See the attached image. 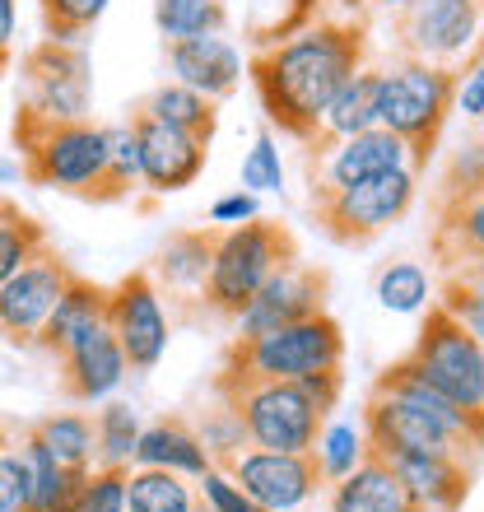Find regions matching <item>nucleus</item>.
<instances>
[{
	"instance_id": "nucleus-5",
	"label": "nucleus",
	"mask_w": 484,
	"mask_h": 512,
	"mask_svg": "<svg viewBox=\"0 0 484 512\" xmlns=\"http://www.w3.org/2000/svg\"><path fill=\"white\" fill-rule=\"evenodd\" d=\"M294 256V238H289L284 224L252 219V224H238V229H219L215 243H210V275H205L201 289L205 308L238 317L242 303Z\"/></svg>"
},
{
	"instance_id": "nucleus-50",
	"label": "nucleus",
	"mask_w": 484,
	"mask_h": 512,
	"mask_svg": "<svg viewBox=\"0 0 484 512\" xmlns=\"http://www.w3.org/2000/svg\"><path fill=\"white\" fill-rule=\"evenodd\" d=\"M191 512H210V508H205V503H196V508H191Z\"/></svg>"
},
{
	"instance_id": "nucleus-30",
	"label": "nucleus",
	"mask_w": 484,
	"mask_h": 512,
	"mask_svg": "<svg viewBox=\"0 0 484 512\" xmlns=\"http://www.w3.org/2000/svg\"><path fill=\"white\" fill-rule=\"evenodd\" d=\"M24 461H28V512H61V503L70 499V489L89 475V471L61 466L33 433L24 438Z\"/></svg>"
},
{
	"instance_id": "nucleus-13",
	"label": "nucleus",
	"mask_w": 484,
	"mask_h": 512,
	"mask_svg": "<svg viewBox=\"0 0 484 512\" xmlns=\"http://www.w3.org/2000/svg\"><path fill=\"white\" fill-rule=\"evenodd\" d=\"M312 312H326V275L303 266L294 256L242 303L233 322H238V340H247V336H266L275 326L303 322Z\"/></svg>"
},
{
	"instance_id": "nucleus-38",
	"label": "nucleus",
	"mask_w": 484,
	"mask_h": 512,
	"mask_svg": "<svg viewBox=\"0 0 484 512\" xmlns=\"http://www.w3.org/2000/svg\"><path fill=\"white\" fill-rule=\"evenodd\" d=\"M61 512H126V471L94 466L80 485L70 489V499L61 503Z\"/></svg>"
},
{
	"instance_id": "nucleus-42",
	"label": "nucleus",
	"mask_w": 484,
	"mask_h": 512,
	"mask_svg": "<svg viewBox=\"0 0 484 512\" xmlns=\"http://www.w3.org/2000/svg\"><path fill=\"white\" fill-rule=\"evenodd\" d=\"M196 499H201L210 512H266L256 499H247V494L233 485V475L219 471V466H210V471L196 480Z\"/></svg>"
},
{
	"instance_id": "nucleus-40",
	"label": "nucleus",
	"mask_w": 484,
	"mask_h": 512,
	"mask_svg": "<svg viewBox=\"0 0 484 512\" xmlns=\"http://www.w3.org/2000/svg\"><path fill=\"white\" fill-rule=\"evenodd\" d=\"M103 135H108V201H117L140 182V140L131 122L103 126Z\"/></svg>"
},
{
	"instance_id": "nucleus-24",
	"label": "nucleus",
	"mask_w": 484,
	"mask_h": 512,
	"mask_svg": "<svg viewBox=\"0 0 484 512\" xmlns=\"http://www.w3.org/2000/svg\"><path fill=\"white\" fill-rule=\"evenodd\" d=\"M210 243H215V233L205 229L173 233L159 247V256H154V270H149V280L159 284V294H182V298L201 294L205 275H210Z\"/></svg>"
},
{
	"instance_id": "nucleus-1",
	"label": "nucleus",
	"mask_w": 484,
	"mask_h": 512,
	"mask_svg": "<svg viewBox=\"0 0 484 512\" xmlns=\"http://www.w3.org/2000/svg\"><path fill=\"white\" fill-rule=\"evenodd\" d=\"M363 66V28L359 24H303L289 38L256 47L247 75L256 84L261 112L294 140H312L317 117L340 84Z\"/></svg>"
},
{
	"instance_id": "nucleus-3",
	"label": "nucleus",
	"mask_w": 484,
	"mask_h": 512,
	"mask_svg": "<svg viewBox=\"0 0 484 512\" xmlns=\"http://www.w3.org/2000/svg\"><path fill=\"white\" fill-rule=\"evenodd\" d=\"M14 135L24 149V177L33 187L108 201V135H103V126H94L89 117L47 126L19 112Z\"/></svg>"
},
{
	"instance_id": "nucleus-44",
	"label": "nucleus",
	"mask_w": 484,
	"mask_h": 512,
	"mask_svg": "<svg viewBox=\"0 0 484 512\" xmlns=\"http://www.w3.org/2000/svg\"><path fill=\"white\" fill-rule=\"evenodd\" d=\"M452 112H461L471 126L484 117V66H480V52L466 56V66L452 75Z\"/></svg>"
},
{
	"instance_id": "nucleus-8",
	"label": "nucleus",
	"mask_w": 484,
	"mask_h": 512,
	"mask_svg": "<svg viewBox=\"0 0 484 512\" xmlns=\"http://www.w3.org/2000/svg\"><path fill=\"white\" fill-rule=\"evenodd\" d=\"M410 364L424 382L452 396L461 410L484 415V345L480 336L461 331L457 322H447L438 308H429V322L415 340V354Z\"/></svg>"
},
{
	"instance_id": "nucleus-35",
	"label": "nucleus",
	"mask_w": 484,
	"mask_h": 512,
	"mask_svg": "<svg viewBox=\"0 0 484 512\" xmlns=\"http://www.w3.org/2000/svg\"><path fill=\"white\" fill-rule=\"evenodd\" d=\"M42 247H47V229L38 219L24 215L19 205L0 201V284L10 280L14 270H24Z\"/></svg>"
},
{
	"instance_id": "nucleus-14",
	"label": "nucleus",
	"mask_w": 484,
	"mask_h": 512,
	"mask_svg": "<svg viewBox=\"0 0 484 512\" xmlns=\"http://www.w3.org/2000/svg\"><path fill=\"white\" fill-rule=\"evenodd\" d=\"M66 284H70V266L52 247H42L24 270H14L10 280L0 284V336L10 345H33Z\"/></svg>"
},
{
	"instance_id": "nucleus-23",
	"label": "nucleus",
	"mask_w": 484,
	"mask_h": 512,
	"mask_svg": "<svg viewBox=\"0 0 484 512\" xmlns=\"http://www.w3.org/2000/svg\"><path fill=\"white\" fill-rule=\"evenodd\" d=\"M131 466H149V471H173V475H187V480H201L215 461L205 457L196 429H187L182 419H154V424H145L140 438H135ZM131 466H126V471H131Z\"/></svg>"
},
{
	"instance_id": "nucleus-51",
	"label": "nucleus",
	"mask_w": 484,
	"mask_h": 512,
	"mask_svg": "<svg viewBox=\"0 0 484 512\" xmlns=\"http://www.w3.org/2000/svg\"><path fill=\"white\" fill-rule=\"evenodd\" d=\"M350 5H354V0H350Z\"/></svg>"
},
{
	"instance_id": "nucleus-45",
	"label": "nucleus",
	"mask_w": 484,
	"mask_h": 512,
	"mask_svg": "<svg viewBox=\"0 0 484 512\" xmlns=\"http://www.w3.org/2000/svg\"><path fill=\"white\" fill-rule=\"evenodd\" d=\"M252 219H261V196H252L242 187L210 205V224L215 229H238V224H252Z\"/></svg>"
},
{
	"instance_id": "nucleus-19",
	"label": "nucleus",
	"mask_w": 484,
	"mask_h": 512,
	"mask_svg": "<svg viewBox=\"0 0 484 512\" xmlns=\"http://www.w3.org/2000/svg\"><path fill=\"white\" fill-rule=\"evenodd\" d=\"M168 70H173L177 84L196 89L210 103H224L229 94H238L242 84V52L224 33L182 38V42H168Z\"/></svg>"
},
{
	"instance_id": "nucleus-9",
	"label": "nucleus",
	"mask_w": 484,
	"mask_h": 512,
	"mask_svg": "<svg viewBox=\"0 0 484 512\" xmlns=\"http://www.w3.org/2000/svg\"><path fill=\"white\" fill-rule=\"evenodd\" d=\"M24 112L38 122H84L89 98H94V75H89V52L84 42H42L24 61Z\"/></svg>"
},
{
	"instance_id": "nucleus-11",
	"label": "nucleus",
	"mask_w": 484,
	"mask_h": 512,
	"mask_svg": "<svg viewBox=\"0 0 484 512\" xmlns=\"http://www.w3.org/2000/svg\"><path fill=\"white\" fill-rule=\"evenodd\" d=\"M108 331L126 354L131 373H154L168 359L173 322H168L163 294L159 284L149 280V270H135L117 289H108Z\"/></svg>"
},
{
	"instance_id": "nucleus-16",
	"label": "nucleus",
	"mask_w": 484,
	"mask_h": 512,
	"mask_svg": "<svg viewBox=\"0 0 484 512\" xmlns=\"http://www.w3.org/2000/svg\"><path fill=\"white\" fill-rule=\"evenodd\" d=\"M135 140H140V187L154 196H177L201 182L205 163H210V145L187 131H173L149 117H131Z\"/></svg>"
},
{
	"instance_id": "nucleus-48",
	"label": "nucleus",
	"mask_w": 484,
	"mask_h": 512,
	"mask_svg": "<svg viewBox=\"0 0 484 512\" xmlns=\"http://www.w3.org/2000/svg\"><path fill=\"white\" fill-rule=\"evenodd\" d=\"M19 177H24V163L0 154V187H19Z\"/></svg>"
},
{
	"instance_id": "nucleus-39",
	"label": "nucleus",
	"mask_w": 484,
	"mask_h": 512,
	"mask_svg": "<svg viewBox=\"0 0 484 512\" xmlns=\"http://www.w3.org/2000/svg\"><path fill=\"white\" fill-rule=\"evenodd\" d=\"M196 438H201V447H205V457L210 461H233L242 447H247V429H242V419H238V410H233L229 396H219V405L201 419Z\"/></svg>"
},
{
	"instance_id": "nucleus-10",
	"label": "nucleus",
	"mask_w": 484,
	"mask_h": 512,
	"mask_svg": "<svg viewBox=\"0 0 484 512\" xmlns=\"http://www.w3.org/2000/svg\"><path fill=\"white\" fill-rule=\"evenodd\" d=\"M396 38L410 61L461 66L480 52V0H415L396 14Z\"/></svg>"
},
{
	"instance_id": "nucleus-2",
	"label": "nucleus",
	"mask_w": 484,
	"mask_h": 512,
	"mask_svg": "<svg viewBox=\"0 0 484 512\" xmlns=\"http://www.w3.org/2000/svg\"><path fill=\"white\" fill-rule=\"evenodd\" d=\"M340 364H345V331L331 312H312L303 322L238 340L229 354V368L219 373V391L242 387V382H298L308 373H326Z\"/></svg>"
},
{
	"instance_id": "nucleus-28",
	"label": "nucleus",
	"mask_w": 484,
	"mask_h": 512,
	"mask_svg": "<svg viewBox=\"0 0 484 512\" xmlns=\"http://www.w3.org/2000/svg\"><path fill=\"white\" fill-rule=\"evenodd\" d=\"M196 480L173 471H149L131 466L126 471V512H191L196 508Z\"/></svg>"
},
{
	"instance_id": "nucleus-17",
	"label": "nucleus",
	"mask_w": 484,
	"mask_h": 512,
	"mask_svg": "<svg viewBox=\"0 0 484 512\" xmlns=\"http://www.w3.org/2000/svg\"><path fill=\"white\" fill-rule=\"evenodd\" d=\"M363 438L377 461L401 457V452H461V443L443 424H433L429 415H419L415 405H405L401 396L377 387L368 410H363Z\"/></svg>"
},
{
	"instance_id": "nucleus-34",
	"label": "nucleus",
	"mask_w": 484,
	"mask_h": 512,
	"mask_svg": "<svg viewBox=\"0 0 484 512\" xmlns=\"http://www.w3.org/2000/svg\"><path fill=\"white\" fill-rule=\"evenodd\" d=\"M373 298L387 312H396V317H415V312H424L433 303L429 270L419 266V261H391V266L377 270Z\"/></svg>"
},
{
	"instance_id": "nucleus-12",
	"label": "nucleus",
	"mask_w": 484,
	"mask_h": 512,
	"mask_svg": "<svg viewBox=\"0 0 484 512\" xmlns=\"http://www.w3.org/2000/svg\"><path fill=\"white\" fill-rule=\"evenodd\" d=\"M233 485L256 499L266 512H303L322 494V475L308 452H266V447H242L229 461Z\"/></svg>"
},
{
	"instance_id": "nucleus-25",
	"label": "nucleus",
	"mask_w": 484,
	"mask_h": 512,
	"mask_svg": "<svg viewBox=\"0 0 484 512\" xmlns=\"http://www.w3.org/2000/svg\"><path fill=\"white\" fill-rule=\"evenodd\" d=\"M373 89H377V70L359 66L322 108L317 131H312V145H331V140H345V135H359V131H368V126H377Z\"/></svg>"
},
{
	"instance_id": "nucleus-26",
	"label": "nucleus",
	"mask_w": 484,
	"mask_h": 512,
	"mask_svg": "<svg viewBox=\"0 0 484 512\" xmlns=\"http://www.w3.org/2000/svg\"><path fill=\"white\" fill-rule=\"evenodd\" d=\"M326 489H331L326 512H415L410 499L401 494V485H396V475L377 457H368L345 480H336V485H326Z\"/></svg>"
},
{
	"instance_id": "nucleus-22",
	"label": "nucleus",
	"mask_w": 484,
	"mask_h": 512,
	"mask_svg": "<svg viewBox=\"0 0 484 512\" xmlns=\"http://www.w3.org/2000/svg\"><path fill=\"white\" fill-rule=\"evenodd\" d=\"M377 387L391 391V396H401L405 405H415L419 415H429L433 424H443L452 438H457L461 447H475L480 443V415H471V410H461L452 396H443V391L433 387V382H424L415 373V364L410 359H401V364H391L382 378H377Z\"/></svg>"
},
{
	"instance_id": "nucleus-37",
	"label": "nucleus",
	"mask_w": 484,
	"mask_h": 512,
	"mask_svg": "<svg viewBox=\"0 0 484 512\" xmlns=\"http://www.w3.org/2000/svg\"><path fill=\"white\" fill-rule=\"evenodd\" d=\"M242 191L252 196H280L284 191V159H280V140L270 131H261L252 140V149L242 154Z\"/></svg>"
},
{
	"instance_id": "nucleus-18",
	"label": "nucleus",
	"mask_w": 484,
	"mask_h": 512,
	"mask_svg": "<svg viewBox=\"0 0 484 512\" xmlns=\"http://www.w3.org/2000/svg\"><path fill=\"white\" fill-rule=\"evenodd\" d=\"M415 512H457L471 499V471L461 452H401L382 461Z\"/></svg>"
},
{
	"instance_id": "nucleus-15",
	"label": "nucleus",
	"mask_w": 484,
	"mask_h": 512,
	"mask_svg": "<svg viewBox=\"0 0 484 512\" xmlns=\"http://www.w3.org/2000/svg\"><path fill=\"white\" fill-rule=\"evenodd\" d=\"M391 168H419L415 149L405 145L401 135L382 131V126H368L359 135L317 145V154H312V196L350 187V182H363V177H373V173H391Z\"/></svg>"
},
{
	"instance_id": "nucleus-36",
	"label": "nucleus",
	"mask_w": 484,
	"mask_h": 512,
	"mask_svg": "<svg viewBox=\"0 0 484 512\" xmlns=\"http://www.w3.org/2000/svg\"><path fill=\"white\" fill-rule=\"evenodd\" d=\"M108 5L112 0H42L47 42H80L108 14Z\"/></svg>"
},
{
	"instance_id": "nucleus-41",
	"label": "nucleus",
	"mask_w": 484,
	"mask_h": 512,
	"mask_svg": "<svg viewBox=\"0 0 484 512\" xmlns=\"http://www.w3.org/2000/svg\"><path fill=\"white\" fill-rule=\"evenodd\" d=\"M438 312H443L447 322H457L461 331H471V336H484V294H480V275H457V280L443 289L438 298Z\"/></svg>"
},
{
	"instance_id": "nucleus-43",
	"label": "nucleus",
	"mask_w": 484,
	"mask_h": 512,
	"mask_svg": "<svg viewBox=\"0 0 484 512\" xmlns=\"http://www.w3.org/2000/svg\"><path fill=\"white\" fill-rule=\"evenodd\" d=\"M0 512H28L24 443H0Z\"/></svg>"
},
{
	"instance_id": "nucleus-20",
	"label": "nucleus",
	"mask_w": 484,
	"mask_h": 512,
	"mask_svg": "<svg viewBox=\"0 0 484 512\" xmlns=\"http://www.w3.org/2000/svg\"><path fill=\"white\" fill-rule=\"evenodd\" d=\"M126 354L112 340L108 326H98L94 336H84L70 354H61V387H66L70 401L80 405H103L112 401L126 382Z\"/></svg>"
},
{
	"instance_id": "nucleus-27",
	"label": "nucleus",
	"mask_w": 484,
	"mask_h": 512,
	"mask_svg": "<svg viewBox=\"0 0 484 512\" xmlns=\"http://www.w3.org/2000/svg\"><path fill=\"white\" fill-rule=\"evenodd\" d=\"M135 117H149V122H163L173 126V131H187L196 135V140H215V126H219V103H210V98H201L196 89H187V84H159L154 94L140 103V112Z\"/></svg>"
},
{
	"instance_id": "nucleus-6",
	"label": "nucleus",
	"mask_w": 484,
	"mask_h": 512,
	"mask_svg": "<svg viewBox=\"0 0 484 512\" xmlns=\"http://www.w3.org/2000/svg\"><path fill=\"white\" fill-rule=\"evenodd\" d=\"M419 191V168H391V173H373L350 187L322 191L312 196L317 224L326 238L336 243H368L382 229H391L396 219H405V210L415 205Z\"/></svg>"
},
{
	"instance_id": "nucleus-7",
	"label": "nucleus",
	"mask_w": 484,
	"mask_h": 512,
	"mask_svg": "<svg viewBox=\"0 0 484 512\" xmlns=\"http://www.w3.org/2000/svg\"><path fill=\"white\" fill-rule=\"evenodd\" d=\"M219 396H229L238 410L247 447H266V452H312L326 424V415L298 382H242Z\"/></svg>"
},
{
	"instance_id": "nucleus-32",
	"label": "nucleus",
	"mask_w": 484,
	"mask_h": 512,
	"mask_svg": "<svg viewBox=\"0 0 484 512\" xmlns=\"http://www.w3.org/2000/svg\"><path fill=\"white\" fill-rule=\"evenodd\" d=\"M33 438H38L61 466H70V471H94V419L80 415V410L47 415L38 429H33Z\"/></svg>"
},
{
	"instance_id": "nucleus-21",
	"label": "nucleus",
	"mask_w": 484,
	"mask_h": 512,
	"mask_svg": "<svg viewBox=\"0 0 484 512\" xmlns=\"http://www.w3.org/2000/svg\"><path fill=\"white\" fill-rule=\"evenodd\" d=\"M98 326H108V289H98V284L70 275V284L61 289L56 308L47 312V322H42L33 345H42L47 354L61 359V354H70L84 336H94Z\"/></svg>"
},
{
	"instance_id": "nucleus-47",
	"label": "nucleus",
	"mask_w": 484,
	"mask_h": 512,
	"mask_svg": "<svg viewBox=\"0 0 484 512\" xmlns=\"http://www.w3.org/2000/svg\"><path fill=\"white\" fill-rule=\"evenodd\" d=\"M14 33H19V0H0V70L10 66Z\"/></svg>"
},
{
	"instance_id": "nucleus-49",
	"label": "nucleus",
	"mask_w": 484,
	"mask_h": 512,
	"mask_svg": "<svg viewBox=\"0 0 484 512\" xmlns=\"http://www.w3.org/2000/svg\"><path fill=\"white\" fill-rule=\"evenodd\" d=\"M373 5H377V10H391V14H401L405 5H415V0H373Z\"/></svg>"
},
{
	"instance_id": "nucleus-29",
	"label": "nucleus",
	"mask_w": 484,
	"mask_h": 512,
	"mask_svg": "<svg viewBox=\"0 0 484 512\" xmlns=\"http://www.w3.org/2000/svg\"><path fill=\"white\" fill-rule=\"evenodd\" d=\"M140 410L131 401H103V410L94 415V466L103 471H126L140 438Z\"/></svg>"
},
{
	"instance_id": "nucleus-31",
	"label": "nucleus",
	"mask_w": 484,
	"mask_h": 512,
	"mask_svg": "<svg viewBox=\"0 0 484 512\" xmlns=\"http://www.w3.org/2000/svg\"><path fill=\"white\" fill-rule=\"evenodd\" d=\"M308 457H312V466H317V475H322V485H336L354 466H363L373 452H368L363 424H350V419H336V424H331V419H326Z\"/></svg>"
},
{
	"instance_id": "nucleus-46",
	"label": "nucleus",
	"mask_w": 484,
	"mask_h": 512,
	"mask_svg": "<svg viewBox=\"0 0 484 512\" xmlns=\"http://www.w3.org/2000/svg\"><path fill=\"white\" fill-rule=\"evenodd\" d=\"M298 387L312 396V405L331 419V410L340 405V387H345V373L340 368H326V373H308V378H298Z\"/></svg>"
},
{
	"instance_id": "nucleus-4",
	"label": "nucleus",
	"mask_w": 484,
	"mask_h": 512,
	"mask_svg": "<svg viewBox=\"0 0 484 512\" xmlns=\"http://www.w3.org/2000/svg\"><path fill=\"white\" fill-rule=\"evenodd\" d=\"M452 75L447 66H429V61H396V66L377 70L373 108L377 126L391 135H401L415 149V163H424L443 135V122L452 117Z\"/></svg>"
},
{
	"instance_id": "nucleus-33",
	"label": "nucleus",
	"mask_w": 484,
	"mask_h": 512,
	"mask_svg": "<svg viewBox=\"0 0 484 512\" xmlns=\"http://www.w3.org/2000/svg\"><path fill=\"white\" fill-rule=\"evenodd\" d=\"M224 24H229L224 0H154V28L163 42L224 33Z\"/></svg>"
}]
</instances>
